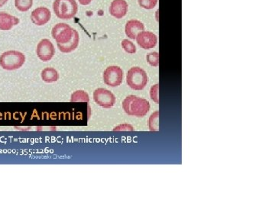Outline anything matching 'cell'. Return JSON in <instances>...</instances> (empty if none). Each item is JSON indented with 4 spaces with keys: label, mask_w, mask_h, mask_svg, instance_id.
Listing matches in <instances>:
<instances>
[{
    "label": "cell",
    "mask_w": 275,
    "mask_h": 206,
    "mask_svg": "<svg viewBox=\"0 0 275 206\" xmlns=\"http://www.w3.org/2000/svg\"><path fill=\"white\" fill-rule=\"evenodd\" d=\"M123 108L125 112L129 116L142 118L146 116L149 111L150 104L145 99L131 95L123 100Z\"/></svg>",
    "instance_id": "1"
},
{
    "label": "cell",
    "mask_w": 275,
    "mask_h": 206,
    "mask_svg": "<svg viewBox=\"0 0 275 206\" xmlns=\"http://www.w3.org/2000/svg\"><path fill=\"white\" fill-rule=\"evenodd\" d=\"M53 10L58 18L69 20L77 15L78 6L75 0H55Z\"/></svg>",
    "instance_id": "2"
},
{
    "label": "cell",
    "mask_w": 275,
    "mask_h": 206,
    "mask_svg": "<svg viewBox=\"0 0 275 206\" xmlns=\"http://www.w3.org/2000/svg\"><path fill=\"white\" fill-rule=\"evenodd\" d=\"M26 62V56L18 51H8L0 56V66L6 71L19 69Z\"/></svg>",
    "instance_id": "3"
},
{
    "label": "cell",
    "mask_w": 275,
    "mask_h": 206,
    "mask_svg": "<svg viewBox=\"0 0 275 206\" xmlns=\"http://www.w3.org/2000/svg\"><path fill=\"white\" fill-rule=\"evenodd\" d=\"M146 72L139 66H134L128 71L126 83L134 90H142L148 83Z\"/></svg>",
    "instance_id": "4"
},
{
    "label": "cell",
    "mask_w": 275,
    "mask_h": 206,
    "mask_svg": "<svg viewBox=\"0 0 275 206\" xmlns=\"http://www.w3.org/2000/svg\"><path fill=\"white\" fill-rule=\"evenodd\" d=\"M75 29H72L66 23H58L54 26L52 31V38L58 44H64L72 39Z\"/></svg>",
    "instance_id": "5"
},
{
    "label": "cell",
    "mask_w": 275,
    "mask_h": 206,
    "mask_svg": "<svg viewBox=\"0 0 275 206\" xmlns=\"http://www.w3.org/2000/svg\"><path fill=\"white\" fill-rule=\"evenodd\" d=\"M124 73L123 70L117 66H110L103 72V81L107 86L117 87L123 83Z\"/></svg>",
    "instance_id": "6"
},
{
    "label": "cell",
    "mask_w": 275,
    "mask_h": 206,
    "mask_svg": "<svg viewBox=\"0 0 275 206\" xmlns=\"http://www.w3.org/2000/svg\"><path fill=\"white\" fill-rule=\"evenodd\" d=\"M94 100L102 108H110L115 105L117 100L110 91L104 88H98L94 92Z\"/></svg>",
    "instance_id": "7"
},
{
    "label": "cell",
    "mask_w": 275,
    "mask_h": 206,
    "mask_svg": "<svg viewBox=\"0 0 275 206\" xmlns=\"http://www.w3.org/2000/svg\"><path fill=\"white\" fill-rule=\"evenodd\" d=\"M37 56L43 62L50 61L55 54V49L52 41L42 39L37 46Z\"/></svg>",
    "instance_id": "8"
},
{
    "label": "cell",
    "mask_w": 275,
    "mask_h": 206,
    "mask_svg": "<svg viewBox=\"0 0 275 206\" xmlns=\"http://www.w3.org/2000/svg\"><path fill=\"white\" fill-rule=\"evenodd\" d=\"M135 39H136L138 44L145 50L154 49L157 45V36L151 32L142 31V32L138 34Z\"/></svg>",
    "instance_id": "9"
},
{
    "label": "cell",
    "mask_w": 275,
    "mask_h": 206,
    "mask_svg": "<svg viewBox=\"0 0 275 206\" xmlns=\"http://www.w3.org/2000/svg\"><path fill=\"white\" fill-rule=\"evenodd\" d=\"M52 18L50 10L46 7H38L32 11L31 14V20L34 24L38 26H42L47 24Z\"/></svg>",
    "instance_id": "10"
},
{
    "label": "cell",
    "mask_w": 275,
    "mask_h": 206,
    "mask_svg": "<svg viewBox=\"0 0 275 206\" xmlns=\"http://www.w3.org/2000/svg\"><path fill=\"white\" fill-rule=\"evenodd\" d=\"M129 10V6L126 0H113L109 7V13L114 18H123Z\"/></svg>",
    "instance_id": "11"
},
{
    "label": "cell",
    "mask_w": 275,
    "mask_h": 206,
    "mask_svg": "<svg viewBox=\"0 0 275 206\" xmlns=\"http://www.w3.org/2000/svg\"><path fill=\"white\" fill-rule=\"evenodd\" d=\"M145 30V26L139 20H129L126 25V34L130 39L135 40L139 32Z\"/></svg>",
    "instance_id": "12"
},
{
    "label": "cell",
    "mask_w": 275,
    "mask_h": 206,
    "mask_svg": "<svg viewBox=\"0 0 275 206\" xmlns=\"http://www.w3.org/2000/svg\"><path fill=\"white\" fill-rule=\"evenodd\" d=\"M19 23V19L17 17L13 16L6 12H0V30H11L14 26Z\"/></svg>",
    "instance_id": "13"
},
{
    "label": "cell",
    "mask_w": 275,
    "mask_h": 206,
    "mask_svg": "<svg viewBox=\"0 0 275 206\" xmlns=\"http://www.w3.org/2000/svg\"><path fill=\"white\" fill-rule=\"evenodd\" d=\"M79 43H80V35H79L78 32L75 30L74 35H73L72 39L68 43L64 44H58V47L60 52L67 54V53L75 51L78 47Z\"/></svg>",
    "instance_id": "14"
},
{
    "label": "cell",
    "mask_w": 275,
    "mask_h": 206,
    "mask_svg": "<svg viewBox=\"0 0 275 206\" xmlns=\"http://www.w3.org/2000/svg\"><path fill=\"white\" fill-rule=\"evenodd\" d=\"M41 79L43 81L47 83H55L59 80V74L55 68H44L41 74Z\"/></svg>",
    "instance_id": "15"
},
{
    "label": "cell",
    "mask_w": 275,
    "mask_h": 206,
    "mask_svg": "<svg viewBox=\"0 0 275 206\" xmlns=\"http://www.w3.org/2000/svg\"><path fill=\"white\" fill-rule=\"evenodd\" d=\"M89 95L85 91L77 90L71 95V103H89Z\"/></svg>",
    "instance_id": "16"
},
{
    "label": "cell",
    "mask_w": 275,
    "mask_h": 206,
    "mask_svg": "<svg viewBox=\"0 0 275 206\" xmlns=\"http://www.w3.org/2000/svg\"><path fill=\"white\" fill-rule=\"evenodd\" d=\"M15 5L18 11L26 12L32 7L33 0H15Z\"/></svg>",
    "instance_id": "17"
},
{
    "label": "cell",
    "mask_w": 275,
    "mask_h": 206,
    "mask_svg": "<svg viewBox=\"0 0 275 206\" xmlns=\"http://www.w3.org/2000/svg\"><path fill=\"white\" fill-rule=\"evenodd\" d=\"M148 126L151 131H157L159 130V111H154L150 116L148 120Z\"/></svg>",
    "instance_id": "18"
},
{
    "label": "cell",
    "mask_w": 275,
    "mask_h": 206,
    "mask_svg": "<svg viewBox=\"0 0 275 206\" xmlns=\"http://www.w3.org/2000/svg\"><path fill=\"white\" fill-rule=\"evenodd\" d=\"M147 61L151 66H158L159 65V54L157 52H151L147 54Z\"/></svg>",
    "instance_id": "19"
},
{
    "label": "cell",
    "mask_w": 275,
    "mask_h": 206,
    "mask_svg": "<svg viewBox=\"0 0 275 206\" xmlns=\"http://www.w3.org/2000/svg\"><path fill=\"white\" fill-rule=\"evenodd\" d=\"M122 47L124 49L125 52L129 54H135L136 53V47L132 41L128 39H124L122 41Z\"/></svg>",
    "instance_id": "20"
},
{
    "label": "cell",
    "mask_w": 275,
    "mask_h": 206,
    "mask_svg": "<svg viewBox=\"0 0 275 206\" xmlns=\"http://www.w3.org/2000/svg\"><path fill=\"white\" fill-rule=\"evenodd\" d=\"M138 3L141 7L150 10V9H154L155 7L157 0H138Z\"/></svg>",
    "instance_id": "21"
},
{
    "label": "cell",
    "mask_w": 275,
    "mask_h": 206,
    "mask_svg": "<svg viewBox=\"0 0 275 206\" xmlns=\"http://www.w3.org/2000/svg\"><path fill=\"white\" fill-rule=\"evenodd\" d=\"M150 97L154 103H159V84H155L151 88Z\"/></svg>",
    "instance_id": "22"
},
{
    "label": "cell",
    "mask_w": 275,
    "mask_h": 206,
    "mask_svg": "<svg viewBox=\"0 0 275 206\" xmlns=\"http://www.w3.org/2000/svg\"><path fill=\"white\" fill-rule=\"evenodd\" d=\"M133 127L129 125H119L114 128L113 131H133Z\"/></svg>",
    "instance_id": "23"
},
{
    "label": "cell",
    "mask_w": 275,
    "mask_h": 206,
    "mask_svg": "<svg viewBox=\"0 0 275 206\" xmlns=\"http://www.w3.org/2000/svg\"><path fill=\"white\" fill-rule=\"evenodd\" d=\"M78 1L80 5L87 6V5L90 4L91 2H92L93 0H78Z\"/></svg>",
    "instance_id": "24"
},
{
    "label": "cell",
    "mask_w": 275,
    "mask_h": 206,
    "mask_svg": "<svg viewBox=\"0 0 275 206\" xmlns=\"http://www.w3.org/2000/svg\"><path fill=\"white\" fill-rule=\"evenodd\" d=\"M9 0H0V8L3 7Z\"/></svg>",
    "instance_id": "25"
}]
</instances>
